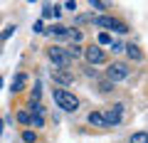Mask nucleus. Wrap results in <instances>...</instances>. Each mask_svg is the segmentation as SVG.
I'll list each match as a JSON object with an SVG mask.
<instances>
[{"label":"nucleus","instance_id":"obj_4","mask_svg":"<svg viewBox=\"0 0 148 143\" xmlns=\"http://www.w3.org/2000/svg\"><path fill=\"white\" fill-rule=\"evenodd\" d=\"M128 74H131V69H128V64H123V62H111L109 69H106V79H109L111 84L128 79Z\"/></svg>","mask_w":148,"mask_h":143},{"label":"nucleus","instance_id":"obj_13","mask_svg":"<svg viewBox=\"0 0 148 143\" xmlns=\"http://www.w3.org/2000/svg\"><path fill=\"white\" fill-rule=\"evenodd\" d=\"M67 54H69L72 59H79L82 54H84V49H82L79 44H72V47H67Z\"/></svg>","mask_w":148,"mask_h":143},{"label":"nucleus","instance_id":"obj_23","mask_svg":"<svg viewBox=\"0 0 148 143\" xmlns=\"http://www.w3.org/2000/svg\"><path fill=\"white\" fill-rule=\"evenodd\" d=\"M99 89H101V91L106 94V91H111V89H114V84H111V81L106 79V81H101V84H99Z\"/></svg>","mask_w":148,"mask_h":143},{"label":"nucleus","instance_id":"obj_20","mask_svg":"<svg viewBox=\"0 0 148 143\" xmlns=\"http://www.w3.org/2000/svg\"><path fill=\"white\" fill-rule=\"evenodd\" d=\"M74 22H77V25H84V22H94V15H79Z\"/></svg>","mask_w":148,"mask_h":143},{"label":"nucleus","instance_id":"obj_14","mask_svg":"<svg viewBox=\"0 0 148 143\" xmlns=\"http://www.w3.org/2000/svg\"><path fill=\"white\" fill-rule=\"evenodd\" d=\"M131 143H148V131H138L131 136Z\"/></svg>","mask_w":148,"mask_h":143},{"label":"nucleus","instance_id":"obj_11","mask_svg":"<svg viewBox=\"0 0 148 143\" xmlns=\"http://www.w3.org/2000/svg\"><path fill=\"white\" fill-rule=\"evenodd\" d=\"M59 12H62V10H59V5H49V3H47V5L42 8V15L45 17H59Z\"/></svg>","mask_w":148,"mask_h":143},{"label":"nucleus","instance_id":"obj_19","mask_svg":"<svg viewBox=\"0 0 148 143\" xmlns=\"http://www.w3.org/2000/svg\"><path fill=\"white\" fill-rule=\"evenodd\" d=\"M69 37H72V44H77L82 40V30H69Z\"/></svg>","mask_w":148,"mask_h":143},{"label":"nucleus","instance_id":"obj_1","mask_svg":"<svg viewBox=\"0 0 148 143\" xmlns=\"http://www.w3.org/2000/svg\"><path fill=\"white\" fill-rule=\"evenodd\" d=\"M52 96H54V104H57L62 111H69V114H72V111L79 109V99H77L74 94H69L67 89H54Z\"/></svg>","mask_w":148,"mask_h":143},{"label":"nucleus","instance_id":"obj_21","mask_svg":"<svg viewBox=\"0 0 148 143\" xmlns=\"http://www.w3.org/2000/svg\"><path fill=\"white\" fill-rule=\"evenodd\" d=\"M99 44H111V35L109 32H99Z\"/></svg>","mask_w":148,"mask_h":143},{"label":"nucleus","instance_id":"obj_25","mask_svg":"<svg viewBox=\"0 0 148 143\" xmlns=\"http://www.w3.org/2000/svg\"><path fill=\"white\" fill-rule=\"evenodd\" d=\"M12 30H15V25H10L5 32H3V40H8V37H10V35H12Z\"/></svg>","mask_w":148,"mask_h":143},{"label":"nucleus","instance_id":"obj_6","mask_svg":"<svg viewBox=\"0 0 148 143\" xmlns=\"http://www.w3.org/2000/svg\"><path fill=\"white\" fill-rule=\"evenodd\" d=\"M121 116H123V104H116V106H111V109L104 111L106 126H116V123H121Z\"/></svg>","mask_w":148,"mask_h":143},{"label":"nucleus","instance_id":"obj_5","mask_svg":"<svg viewBox=\"0 0 148 143\" xmlns=\"http://www.w3.org/2000/svg\"><path fill=\"white\" fill-rule=\"evenodd\" d=\"M84 57H86V62H89V64H104L106 62V54H104V49H101L99 44L86 47L84 49Z\"/></svg>","mask_w":148,"mask_h":143},{"label":"nucleus","instance_id":"obj_12","mask_svg":"<svg viewBox=\"0 0 148 143\" xmlns=\"http://www.w3.org/2000/svg\"><path fill=\"white\" fill-rule=\"evenodd\" d=\"M45 32H52V35H57V37H67V35H69V27L54 25V27H49V30H45Z\"/></svg>","mask_w":148,"mask_h":143},{"label":"nucleus","instance_id":"obj_3","mask_svg":"<svg viewBox=\"0 0 148 143\" xmlns=\"http://www.w3.org/2000/svg\"><path fill=\"white\" fill-rule=\"evenodd\" d=\"M94 25L101 27V30H116L119 35H126V32H128V27L123 25V22H119L116 17H111V15H96L94 17Z\"/></svg>","mask_w":148,"mask_h":143},{"label":"nucleus","instance_id":"obj_27","mask_svg":"<svg viewBox=\"0 0 148 143\" xmlns=\"http://www.w3.org/2000/svg\"><path fill=\"white\" fill-rule=\"evenodd\" d=\"M0 136H3V121H0Z\"/></svg>","mask_w":148,"mask_h":143},{"label":"nucleus","instance_id":"obj_10","mask_svg":"<svg viewBox=\"0 0 148 143\" xmlns=\"http://www.w3.org/2000/svg\"><path fill=\"white\" fill-rule=\"evenodd\" d=\"M123 49H126V52H128V57H131V59H136V62H141V59H143V52L136 47V44H126Z\"/></svg>","mask_w":148,"mask_h":143},{"label":"nucleus","instance_id":"obj_2","mask_svg":"<svg viewBox=\"0 0 148 143\" xmlns=\"http://www.w3.org/2000/svg\"><path fill=\"white\" fill-rule=\"evenodd\" d=\"M47 57L54 62V67H57V69H69V67H72V62H74V59L67 54V47H49L47 49Z\"/></svg>","mask_w":148,"mask_h":143},{"label":"nucleus","instance_id":"obj_16","mask_svg":"<svg viewBox=\"0 0 148 143\" xmlns=\"http://www.w3.org/2000/svg\"><path fill=\"white\" fill-rule=\"evenodd\" d=\"M89 5H91V10H109V3H101V0H91Z\"/></svg>","mask_w":148,"mask_h":143},{"label":"nucleus","instance_id":"obj_17","mask_svg":"<svg viewBox=\"0 0 148 143\" xmlns=\"http://www.w3.org/2000/svg\"><path fill=\"white\" fill-rule=\"evenodd\" d=\"M40 96H42V86L35 84V89H32V101H35V104H40Z\"/></svg>","mask_w":148,"mask_h":143},{"label":"nucleus","instance_id":"obj_7","mask_svg":"<svg viewBox=\"0 0 148 143\" xmlns=\"http://www.w3.org/2000/svg\"><path fill=\"white\" fill-rule=\"evenodd\" d=\"M52 79L57 81V84H62V86H69L74 81V74L69 69H52Z\"/></svg>","mask_w":148,"mask_h":143},{"label":"nucleus","instance_id":"obj_8","mask_svg":"<svg viewBox=\"0 0 148 143\" xmlns=\"http://www.w3.org/2000/svg\"><path fill=\"white\" fill-rule=\"evenodd\" d=\"M25 86H27V77L22 74V72H20V74H15V79H12V86H10V89H12V94H20V91L25 89Z\"/></svg>","mask_w":148,"mask_h":143},{"label":"nucleus","instance_id":"obj_15","mask_svg":"<svg viewBox=\"0 0 148 143\" xmlns=\"http://www.w3.org/2000/svg\"><path fill=\"white\" fill-rule=\"evenodd\" d=\"M17 121L27 126V123H32V114L30 111H17Z\"/></svg>","mask_w":148,"mask_h":143},{"label":"nucleus","instance_id":"obj_26","mask_svg":"<svg viewBox=\"0 0 148 143\" xmlns=\"http://www.w3.org/2000/svg\"><path fill=\"white\" fill-rule=\"evenodd\" d=\"M35 32H45V25H42V22H35Z\"/></svg>","mask_w":148,"mask_h":143},{"label":"nucleus","instance_id":"obj_24","mask_svg":"<svg viewBox=\"0 0 148 143\" xmlns=\"http://www.w3.org/2000/svg\"><path fill=\"white\" fill-rule=\"evenodd\" d=\"M111 49H114V52H123V44L121 42H111Z\"/></svg>","mask_w":148,"mask_h":143},{"label":"nucleus","instance_id":"obj_22","mask_svg":"<svg viewBox=\"0 0 148 143\" xmlns=\"http://www.w3.org/2000/svg\"><path fill=\"white\" fill-rule=\"evenodd\" d=\"M22 141L25 143H35V131H22Z\"/></svg>","mask_w":148,"mask_h":143},{"label":"nucleus","instance_id":"obj_9","mask_svg":"<svg viewBox=\"0 0 148 143\" xmlns=\"http://www.w3.org/2000/svg\"><path fill=\"white\" fill-rule=\"evenodd\" d=\"M86 121H89L91 126H96V128H106V121H104V114H99V111H91L89 116H86Z\"/></svg>","mask_w":148,"mask_h":143},{"label":"nucleus","instance_id":"obj_18","mask_svg":"<svg viewBox=\"0 0 148 143\" xmlns=\"http://www.w3.org/2000/svg\"><path fill=\"white\" fill-rule=\"evenodd\" d=\"M32 126H35V128H42L45 126V118L40 116V114H32Z\"/></svg>","mask_w":148,"mask_h":143}]
</instances>
